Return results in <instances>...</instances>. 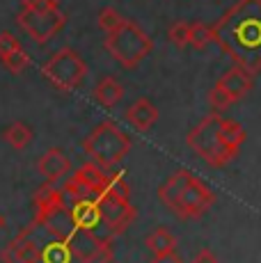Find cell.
<instances>
[{
  "instance_id": "4",
  "label": "cell",
  "mask_w": 261,
  "mask_h": 263,
  "mask_svg": "<svg viewBox=\"0 0 261 263\" xmlns=\"http://www.w3.org/2000/svg\"><path fill=\"white\" fill-rule=\"evenodd\" d=\"M103 48L110 58L124 69H135L142 60H147L154 50V42L135 21H124L117 30L105 34Z\"/></svg>"
},
{
  "instance_id": "16",
  "label": "cell",
  "mask_w": 261,
  "mask_h": 263,
  "mask_svg": "<svg viewBox=\"0 0 261 263\" xmlns=\"http://www.w3.org/2000/svg\"><path fill=\"white\" fill-rule=\"evenodd\" d=\"M144 245H147V250L152 252L154 256L165 254V252H174V247H177V236H174L167 227H156V229L149 231V236L144 238Z\"/></svg>"
},
{
  "instance_id": "23",
  "label": "cell",
  "mask_w": 261,
  "mask_h": 263,
  "mask_svg": "<svg viewBox=\"0 0 261 263\" xmlns=\"http://www.w3.org/2000/svg\"><path fill=\"white\" fill-rule=\"evenodd\" d=\"M26 9H60V0H21Z\"/></svg>"
},
{
  "instance_id": "25",
  "label": "cell",
  "mask_w": 261,
  "mask_h": 263,
  "mask_svg": "<svg viewBox=\"0 0 261 263\" xmlns=\"http://www.w3.org/2000/svg\"><path fill=\"white\" fill-rule=\"evenodd\" d=\"M193 263H218V256H215L211 250H199L197 254H195Z\"/></svg>"
},
{
  "instance_id": "26",
  "label": "cell",
  "mask_w": 261,
  "mask_h": 263,
  "mask_svg": "<svg viewBox=\"0 0 261 263\" xmlns=\"http://www.w3.org/2000/svg\"><path fill=\"white\" fill-rule=\"evenodd\" d=\"M5 227H7V217H5V215H3V211H0V231H3Z\"/></svg>"
},
{
  "instance_id": "3",
  "label": "cell",
  "mask_w": 261,
  "mask_h": 263,
  "mask_svg": "<svg viewBox=\"0 0 261 263\" xmlns=\"http://www.w3.org/2000/svg\"><path fill=\"white\" fill-rule=\"evenodd\" d=\"M158 199L181 220H197L213 206L215 195L188 170H179L163 181L158 188Z\"/></svg>"
},
{
  "instance_id": "8",
  "label": "cell",
  "mask_w": 261,
  "mask_h": 263,
  "mask_svg": "<svg viewBox=\"0 0 261 263\" xmlns=\"http://www.w3.org/2000/svg\"><path fill=\"white\" fill-rule=\"evenodd\" d=\"M16 25L32 39L34 44L44 46L55 39L67 25V16L62 9H26L21 7L16 14Z\"/></svg>"
},
{
  "instance_id": "7",
  "label": "cell",
  "mask_w": 261,
  "mask_h": 263,
  "mask_svg": "<svg viewBox=\"0 0 261 263\" xmlns=\"http://www.w3.org/2000/svg\"><path fill=\"white\" fill-rule=\"evenodd\" d=\"M42 76L60 92H73L83 85L85 76H87V64L80 58L78 50L60 48L44 62Z\"/></svg>"
},
{
  "instance_id": "20",
  "label": "cell",
  "mask_w": 261,
  "mask_h": 263,
  "mask_svg": "<svg viewBox=\"0 0 261 263\" xmlns=\"http://www.w3.org/2000/svg\"><path fill=\"white\" fill-rule=\"evenodd\" d=\"M124 21H126V16H122V12H119V9H115V7H103L101 12H99V18H97L99 30H101L103 34L117 30Z\"/></svg>"
},
{
  "instance_id": "1",
  "label": "cell",
  "mask_w": 261,
  "mask_h": 263,
  "mask_svg": "<svg viewBox=\"0 0 261 263\" xmlns=\"http://www.w3.org/2000/svg\"><path fill=\"white\" fill-rule=\"evenodd\" d=\"M115 236L87 229L55 183L32 195V220L5 245L3 263H113Z\"/></svg>"
},
{
  "instance_id": "24",
  "label": "cell",
  "mask_w": 261,
  "mask_h": 263,
  "mask_svg": "<svg viewBox=\"0 0 261 263\" xmlns=\"http://www.w3.org/2000/svg\"><path fill=\"white\" fill-rule=\"evenodd\" d=\"M149 263H183V259L177 252H165V254H156Z\"/></svg>"
},
{
  "instance_id": "17",
  "label": "cell",
  "mask_w": 261,
  "mask_h": 263,
  "mask_svg": "<svg viewBox=\"0 0 261 263\" xmlns=\"http://www.w3.org/2000/svg\"><path fill=\"white\" fill-rule=\"evenodd\" d=\"M220 135H222V140L227 142L232 149L238 154L240 144L245 142V138H248V133H245V128L238 124L236 119H220Z\"/></svg>"
},
{
  "instance_id": "9",
  "label": "cell",
  "mask_w": 261,
  "mask_h": 263,
  "mask_svg": "<svg viewBox=\"0 0 261 263\" xmlns=\"http://www.w3.org/2000/svg\"><path fill=\"white\" fill-rule=\"evenodd\" d=\"M99 204V213H101V222L103 227L110 231L113 236H119L133 224V220L138 217V211L133 209L130 199H119V197H113L108 192H101V195L94 197Z\"/></svg>"
},
{
  "instance_id": "11",
  "label": "cell",
  "mask_w": 261,
  "mask_h": 263,
  "mask_svg": "<svg viewBox=\"0 0 261 263\" xmlns=\"http://www.w3.org/2000/svg\"><path fill=\"white\" fill-rule=\"evenodd\" d=\"M37 170L48 183H58L64 176L71 174V160L67 158V154H64L60 146H51V149L39 158Z\"/></svg>"
},
{
  "instance_id": "21",
  "label": "cell",
  "mask_w": 261,
  "mask_h": 263,
  "mask_svg": "<svg viewBox=\"0 0 261 263\" xmlns=\"http://www.w3.org/2000/svg\"><path fill=\"white\" fill-rule=\"evenodd\" d=\"M167 39H170V44L177 48L190 46V23L188 21H174L167 28Z\"/></svg>"
},
{
  "instance_id": "18",
  "label": "cell",
  "mask_w": 261,
  "mask_h": 263,
  "mask_svg": "<svg viewBox=\"0 0 261 263\" xmlns=\"http://www.w3.org/2000/svg\"><path fill=\"white\" fill-rule=\"evenodd\" d=\"M103 192H108V195H113V197H119V199H130V185L126 181V174H124L122 170L110 172Z\"/></svg>"
},
{
  "instance_id": "10",
  "label": "cell",
  "mask_w": 261,
  "mask_h": 263,
  "mask_svg": "<svg viewBox=\"0 0 261 263\" xmlns=\"http://www.w3.org/2000/svg\"><path fill=\"white\" fill-rule=\"evenodd\" d=\"M0 64L14 76L23 73L30 67V55L23 48L21 39L7 30L0 32Z\"/></svg>"
},
{
  "instance_id": "19",
  "label": "cell",
  "mask_w": 261,
  "mask_h": 263,
  "mask_svg": "<svg viewBox=\"0 0 261 263\" xmlns=\"http://www.w3.org/2000/svg\"><path fill=\"white\" fill-rule=\"evenodd\" d=\"M211 42H213V28H211V25L202 23V21L190 23V46L202 50V48H207Z\"/></svg>"
},
{
  "instance_id": "5",
  "label": "cell",
  "mask_w": 261,
  "mask_h": 263,
  "mask_svg": "<svg viewBox=\"0 0 261 263\" xmlns=\"http://www.w3.org/2000/svg\"><path fill=\"white\" fill-rule=\"evenodd\" d=\"M130 135H126L115 121H101L87 138L83 140V149L89 156V160H94L97 165H101L103 170L117 167L126 154L130 151Z\"/></svg>"
},
{
  "instance_id": "22",
  "label": "cell",
  "mask_w": 261,
  "mask_h": 263,
  "mask_svg": "<svg viewBox=\"0 0 261 263\" xmlns=\"http://www.w3.org/2000/svg\"><path fill=\"white\" fill-rule=\"evenodd\" d=\"M232 103H234V101L227 96V92H225L222 87H218V85H213V89L209 92V105H211V110L220 115V112H225V110H227Z\"/></svg>"
},
{
  "instance_id": "2",
  "label": "cell",
  "mask_w": 261,
  "mask_h": 263,
  "mask_svg": "<svg viewBox=\"0 0 261 263\" xmlns=\"http://www.w3.org/2000/svg\"><path fill=\"white\" fill-rule=\"evenodd\" d=\"M211 28L213 42L240 69L261 71V0H238Z\"/></svg>"
},
{
  "instance_id": "12",
  "label": "cell",
  "mask_w": 261,
  "mask_h": 263,
  "mask_svg": "<svg viewBox=\"0 0 261 263\" xmlns=\"http://www.w3.org/2000/svg\"><path fill=\"white\" fill-rule=\"evenodd\" d=\"M124 119H126L135 130H140V133H147V130L154 128V124L158 121V108L149 99L140 96V99H135L133 103L126 108V112H124Z\"/></svg>"
},
{
  "instance_id": "15",
  "label": "cell",
  "mask_w": 261,
  "mask_h": 263,
  "mask_svg": "<svg viewBox=\"0 0 261 263\" xmlns=\"http://www.w3.org/2000/svg\"><path fill=\"white\" fill-rule=\"evenodd\" d=\"M32 138H34V133L26 121H12V124H7L3 128V140L16 151L28 149V144L32 142Z\"/></svg>"
},
{
  "instance_id": "6",
  "label": "cell",
  "mask_w": 261,
  "mask_h": 263,
  "mask_svg": "<svg viewBox=\"0 0 261 263\" xmlns=\"http://www.w3.org/2000/svg\"><path fill=\"white\" fill-rule=\"evenodd\" d=\"M220 119L222 117H220L218 112L209 115V117H204L188 133V138H185L190 149L202 160H207L211 167H225L227 163H232L236 156V151L225 142L222 135H220Z\"/></svg>"
},
{
  "instance_id": "13",
  "label": "cell",
  "mask_w": 261,
  "mask_h": 263,
  "mask_svg": "<svg viewBox=\"0 0 261 263\" xmlns=\"http://www.w3.org/2000/svg\"><path fill=\"white\" fill-rule=\"evenodd\" d=\"M215 85L222 87L229 99L236 103V101H240L250 89H252L254 76L250 71H245V69H240V67H234V69H229V71H225L222 76H220V80Z\"/></svg>"
},
{
  "instance_id": "14",
  "label": "cell",
  "mask_w": 261,
  "mask_h": 263,
  "mask_svg": "<svg viewBox=\"0 0 261 263\" xmlns=\"http://www.w3.org/2000/svg\"><path fill=\"white\" fill-rule=\"evenodd\" d=\"M94 99L101 103L103 108H115L119 101L124 99V85L119 83L115 76H103L99 83L94 85Z\"/></svg>"
}]
</instances>
